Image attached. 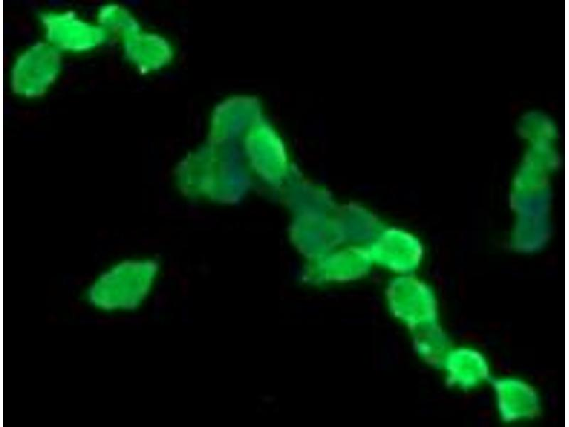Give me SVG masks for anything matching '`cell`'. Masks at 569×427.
Segmentation results:
<instances>
[{
    "label": "cell",
    "mask_w": 569,
    "mask_h": 427,
    "mask_svg": "<svg viewBox=\"0 0 569 427\" xmlns=\"http://www.w3.org/2000/svg\"><path fill=\"white\" fill-rule=\"evenodd\" d=\"M156 278L154 263L124 258L108 265L91 280L85 299L91 307L102 313H130L146 302Z\"/></svg>",
    "instance_id": "cell-1"
},
{
    "label": "cell",
    "mask_w": 569,
    "mask_h": 427,
    "mask_svg": "<svg viewBox=\"0 0 569 427\" xmlns=\"http://www.w3.org/2000/svg\"><path fill=\"white\" fill-rule=\"evenodd\" d=\"M63 56L43 39L21 49L11 60L8 85L22 100H37L47 94L60 78Z\"/></svg>",
    "instance_id": "cell-2"
},
{
    "label": "cell",
    "mask_w": 569,
    "mask_h": 427,
    "mask_svg": "<svg viewBox=\"0 0 569 427\" xmlns=\"http://www.w3.org/2000/svg\"><path fill=\"white\" fill-rule=\"evenodd\" d=\"M42 38L64 56H84L102 48L110 38L97 23L71 9H50L38 17Z\"/></svg>",
    "instance_id": "cell-3"
},
{
    "label": "cell",
    "mask_w": 569,
    "mask_h": 427,
    "mask_svg": "<svg viewBox=\"0 0 569 427\" xmlns=\"http://www.w3.org/2000/svg\"><path fill=\"white\" fill-rule=\"evenodd\" d=\"M442 365L447 379L460 389H473L489 376L488 363L483 355L472 349H450Z\"/></svg>",
    "instance_id": "cell-4"
},
{
    "label": "cell",
    "mask_w": 569,
    "mask_h": 427,
    "mask_svg": "<svg viewBox=\"0 0 569 427\" xmlns=\"http://www.w3.org/2000/svg\"><path fill=\"white\" fill-rule=\"evenodd\" d=\"M118 43L124 60L139 71L152 70L163 59V47L159 38L141 28L120 39Z\"/></svg>",
    "instance_id": "cell-5"
},
{
    "label": "cell",
    "mask_w": 569,
    "mask_h": 427,
    "mask_svg": "<svg viewBox=\"0 0 569 427\" xmlns=\"http://www.w3.org/2000/svg\"><path fill=\"white\" fill-rule=\"evenodd\" d=\"M94 19L110 39L117 41L140 28L130 10L120 3L101 4L96 10Z\"/></svg>",
    "instance_id": "cell-6"
}]
</instances>
